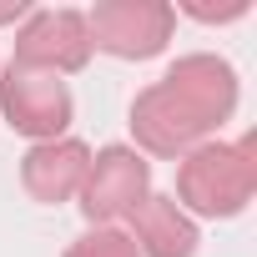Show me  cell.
Segmentation results:
<instances>
[{"label": "cell", "instance_id": "1", "mask_svg": "<svg viewBox=\"0 0 257 257\" xmlns=\"http://www.w3.org/2000/svg\"><path fill=\"white\" fill-rule=\"evenodd\" d=\"M237 111V71L222 56H177L162 81L132 101V137L147 157L182 162Z\"/></svg>", "mask_w": 257, "mask_h": 257}, {"label": "cell", "instance_id": "2", "mask_svg": "<svg viewBox=\"0 0 257 257\" xmlns=\"http://www.w3.org/2000/svg\"><path fill=\"white\" fill-rule=\"evenodd\" d=\"M257 192V142H202L197 152L182 157L177 167V207L187 217H212L227 222L237 212H247Z\"/></svg>", "mask_w": 257, "mask_h": 257}, {"label": "cell", "instance_id": "3", "mask_svg": "<svg viewBox=\"0 0 257 257\" xmlns=\"http://www.w3.org/2000/svg\"><path fill=\"white\" fill-rule=\"evenodd\" d=\"M177 6L167 0H96L86 11L91 51H106L116 61H152L172 46Z\"/></svg>", "mask_w": 257, "mask_h": 257}, {"label": "cell", "instance_id": "4", "mask_svg": "<svg viewBox=\"0 0 257 257\" xmlns=\"http://www.w3.org/2000/svg\"><path fill=\"white\" fill-rule=\"evenodd\" d=\"M0 116H6L11 132H21L31 142H61L71 116H76V101H71V86L61 76L11 61L0 71Z\"/></svg>", "mask_w": 257, "mask_h": 257}, {"label": "cell", "instance_id": "5", "mask_svg": "<svg viewBox=\"0 0 257 257\" xmlns=\"http://www.w3.org/2000/svg\"><path fill=\"white\" fill-rule=\"evenodd\" d=\"M152 192V167L137 147H101L86 167V182H81V212L86 222L96 227H111L121 217H132Z\"/></svg>", "mask_w": 257, "mask_h": 257}, {"label": "cell", "instance_id": "6", "mask_svg": "<svg viewBox=\"0 0 257 257\" xmlns=\"http://www.w3.org/2000/svg\"><path fill=\"white\" fill-rule=\"evenodd\" d=\"M16 66L71 76L91 61V36H86V11H31L26 26L16 31Z\"/></svg>", "mask_w": 257, "mask_h": 257}, {"label": "cell", "instance_id": "7", "mask_svg": "<svg viewBox=\"0 0 257 257\" xmlns=\"http://www.w3.org/2000/svg\"><path fill=\"white\" fill-rule=\"evenodd\" d=\"M86 167H91V147L76 142V137H61V142H36L26 157H21V187L31 202H46V207H61L81 192L86 182Z\"/></svg>", "mask_w": 257, "mask_h": 257}, {"label": "cell", "instance_id": "8", "mask_svg": "<svg viewBox=\"0 0 257 257\" xmlns=\"http://www.w3.org/2000/svg\"><path fill=\"white\" fill-rule=\"evenodd\" d=\"M132 222V237L137 242V252L142 257H197V222L172 202V197H162V192H147V202L126 217Z\"/></svg>", "mask_w": 257, "mask_h": 257}, {"label": "cell", "instance_id": "9", "mask_svg": "<svg viewBox=\"0 0 257 257\" xmlns=\"http://www.w3.org/2000/svg\"><path fill=\"white\" fill-rule=\"evenodd\" d=\"M66 257H142V252H137L132 237L116 232V227H91L86 237H76L66 247Z\"/></svg>", "mask_w": 257, "mask_h": 257}, {"label": "cell", "instance_id": "10", "mask_svg": "<svg viewBox=\"0 0 257 257\" xmlns=\"http://www.w3.org/2000/svg\"><path fill=\"white\" fill-rule=\"evenodd\" d=\"M182 11L197 21H237V16H247V0H232V6H182Z\"/></svg>", "mask_w": 257, "mask_h": 257}, {"label": "cell", "instance_id": "11", "mask_svg": "<svg viewBox=\"0 0 257 257\" xmlns=\"http://www.w3.org/2000/svg\"><path fill=\"white\" fill-rule=\"evenodd\" d=\"M26 16H31V6H26V0H0V26L26 21Z\"/></svg>", "mask_w": 257, "mask_h": 257}]
</instances>
